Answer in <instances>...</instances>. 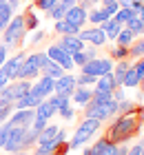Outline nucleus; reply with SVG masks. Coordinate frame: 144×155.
Returning a JSON list of instances; mask_svg holds the SVG:
<instances>
[{
	"label": "nucleus",
	"mask_w": 144,
	"mask_h": 155,
	"mask_svg": "<svg viewBox=\"0 0 144 155\" xmlns=\"http://www.w3.org/2000/svg\"><path fill=\"white\" fill-rule=\"evenodd\" d=\"M69 97L71 95H60V93H55V95H49V102H51V107L55 111H60V109H67L69 107Z\"/></svg>",
	"instance_id": "nucleus-32"
},
{
	"label": "nucleus",
	"mask_w": 144,
	"mask_h": 155,
	"mask_svg": "<svg viewBox=\"0 0 144 155\" xmlns=\"http://www.w3.org/2000/svg\"><path fill=\"white\" fill-rule=\"evenodd\" d=\"M75 0H53L51 9H49V16H51L53 20H62L64 13L69 11V7H73Z\"/></svg>",
	"instance_id": "nucleus-16"
},
{
	"label": "nucleus",
	"mask_w": 144,
	"mask_h": 155,
	"mask_svg": "<svg viewBox=\"0 0 144 155\" xmlns=\"http://www.w3.org/2000/svg\"><path fill=\"white\" fill-rule=\"evenodd\" d=\"M55 113H58V111L51 107V102H49V100H42L38 107H35V117H38V120H45V122H49Z\"/></svg>",
	"instance_id": "nucleus-19"
},
{
	"label": "nucleus",
	"mask_w": 144,
	"mask_h": 155,
	"mask_svg": "<svg viewBox=\"0 0 144 155\" xmlns=\"http://www.w3.org/2000/svg\"><path fill=\"white\" fill-rule=\"evenodd\" d=\"M133 11H135V16H140V18H144V2H140V5L135 7Z\"/></svg>",
	"instance_id": "nucleus-50"
},
{
	"label": "nucleus",
	"mask_w": 144,
	"mask_h": 155,
	"mask_svg": "<svg viewBox=\"0 0 144 155\" xmlns=\"http://www.w3.org/2000/svg\"><path fill=\"white\" fill-rule=\"evenodd\" d=\"M58 131H60V126L47 124V126H45V131H42V133H40V137H38V144H47V142H51V140L58 135Z\"/></svg>",
	"instance_id": "nucleus-30"
},
{
	"label": "nucleus",
	"mask_w": 144,
	"mask_h": 155,
	"mask_svg": "<svg viewBox=\"0 0 144 155\" xmlns=\"http://www.w3.org/2000/svg\"><path fill=\"white\" fill-rule=\"evenodd\" d=\"M9 129H11V126L9 124H0V149H2V146H5V140H7V133H9Z\"/></svg>",
	"instance_id": "nucleus-44"
},
{
	"label": "nucleus",
	"mask_w": 144,
	"mask_h": 155,
	"mask_svg": "<svg viewBox=\"0 0 144 155\" xmlns=\"http://www.w3.org/2000/svg\"><path fill=\"white\" fill-rule=\"evenodd\" d=\"M5 60H7V47H5V45H0V67L5 64Z\"/></svg>",
	"instance_id": "nucleus-48"
},
{
	"label": "nucleus",
	"mask_w": 144,
	"mask_h": 155,
	"mask_svg": "<svg viewBox=\"0 0 144 155\" xmlns=\"http://www.w3.org/2000/svg\"><path fill=\"white\" fill-rule=\"evenodd\" d=\"M129 53L135 55V58H138V55H144V38H142L140 42H135V45L129 47Z\"/></svg>",
	"instance_id": "nucleus-40"
},
{
	"label": "nucleus",
	"mask_w": 144,
	"mask_h": 155,
	"mask_svg": "<svg viewBox=\"0 0 144 155\" xmlns=\"http://www.w3.org/2000/svg\"><path fill=\"white\" fill-rule=\"evenodd\" d=\"M111 155H126V149H124L122 144H115V146H113V153H111Z\"/></svg>",
	"instance_id": "nucleus-47"
},
{
	"label": "nucleus",
	"mask_w": 144,
	"mask_h": 155,
	"mask_svg": "<svg viewBox=\"0 0 144 155\" xmlns=\"http://www.w3.org/2000/svg\"><path fill=\"white\" fill-rule=\"evenodd\" d=\"M140 87H142V91H144V82H140Z\"/></svg>",
	"instance_id": "nucleus-57"
},
{
	"label": "nucleus",
	"mask_w": 144,
	"mask_h": 155,
	"mask_svg": "<svg viewBox=\"0 0 144 155\" xmlns=\"http://www.w3.org/2000/svg\"><path fill=\"white\" fill-rule=\"evenodd\" d=\"M40 102H42L40 97H38V95H33L31 91H29V93H27L25 97H20V100H18L16 104H13V109H16V111H20V109H35Z\"/></svg>",
	"instance_id": "nucleus-22"
},
{
	"label": "nucleus",
	"mask_w": 144,
	"mask_h": 155,
	"mask_svg": "<svg viewBox=\"0 0 144 155\" xmlns=\"http://www.w3.org/2000/svg\"><path fill=\"white\" fill-rule=\"evenodd\" d=\"M100 126H102V122H100V120L84 117V122L78 126V131L73 133V140L69 142V149H80V146H84V144L100 131Z\"/></svg>",
	"instance_id": "nucleus-2"
},
{
	"label": "nucleus",
	"mask_w": 144,
	"mask_h": 155,
	"mask_svg": "<svg viewBox=\"0 0 144 155\" xmlns=\"http://www.w3.org/2000/svg\"><path fill=\"white\" fill-rule=\"evenodd\" d=\"M11 155H25V153H22V151H18V153H11Z\"/></svg>",
	"instance_id": "nucleus-55"
},
{
	"label": "nucleus",
	"mask_w": 144,
	"mask_h": 155,
	"mask_svg": "<svg viewBox=\"0 0 144 155\" xmlns=\"http://www.w3.org/2000/svg\"><path fill=\"white\" fill-rule=\"evenodd\" d=\"M109 18H111V13L106 11L104 7H102V9H93L91 13H86V20L93 22V25H102L104 20H109Z\"/></svg>",
	"instance_id": "nucleus-25"
},
{
	"label": "nucleus",
	"mask_w": 144,
	"mask_h": 155,
	"mask_svg": "<svg viewBox=\"0 0 144 155\" xmlns=\"http://www.w3.org/2000/svg\"><path fill=\"white\" fill-rule=\"evenodd\" d=\"M109 71H113V62L109 58H93V60H86L82 64V73H86V75L100 78V75H104Z\"/></svg>",
	"instance_id": "nucleus-5"
},
{
	"label": "nucleus",
	"mask_w": 144,
	"mask_h": 155,
	"mask_svg": "<svg viewBox=\"0 0 144 155\" xmlns=\"http://www.w3.org/2000/svg\"><path fill=\"white\" fill-rule=\"evenodd\" d=\"M40 71H42V73H45L47 78H53V80H58V78H62L64 73H67V71H64V69H62V67H58V64H55V62H53V60H47V64H45V67H42V69H40Z\"/></svg>",
	"instance_id": "nucleus-24"
},
{
	"label": "nucleus",
	"mask_w": 144,
	"mask_h": 155,
	"mask_svg": "<svg viewBox=\"0 0 144 155\" xmlns=\"http://www.w3.org/2000/svg\"><path fill=\"white\" fill-rule=\"evenodd\" d=\"M86 13H89V11H86L84 7H80V5H73V7H69V11L64 13V18H62V20H67L69 25L78 27V29H84Z\"/></svg>",
	"instance_id": "nucleus-11"
},
{
	"label": "nucleus",
	"mask_w": 144,
	"mask_h": 155,
	"mask_svg": "<svg viewBox=\"0 0 144 155\" xmlns=\"http://www.w3.org/2000/svg\"><path fill=\"white\" fill-rule=\"evenodd\" d=\"M38 137H40V131H35V129H31V126H29V129L25 131V135H22L20 151H22V149H29L31 144H35V142H38Z\"/></svg>",
	"instance_id": "nucleus-28"
},
{
	"label": "nucleus",
	"mask_w": 144,
	"mask_h": 155,
	"mask_svg": "<svg viewBox=\"0 0 144 155\" xmlns=\"http://www.w3.org/2000/svg\"><path fill=\"white\" fill-rule=\"evenodd\" d=\"M113 55L118 60H124L126 55H129V47H120V45H115V49H113Z\"/></svg>",
	"instance_id": "nucleus-42"
},
{
	"label": "nucleus",
	"mask_w": 144,
	"mask_h": 155,
	"mask_svg": "<svg viewBox=\"0 0 144 155\" xmlns=\"http://www.w3.org/2000/svg\"><path fill=\"white\" fill-rule=\"evenodd\" d=\"M102 2H104V7H106V5H118V0H102Z\"/></svg>",
	"instance_id": "nucleus-53"
},
{
	"label": "nucleus",
	"mask_w": 144,
	"mask_h": 155,
	"mask_svg": "<svg viewBox=\"0 0 144 155\" xmlns=\"http://www.w3.org/2000/svg\"><path fill=\"white\" fill-rule=\"evenodd\" d=\"M31 80H13V84H9V91H11V95H13V104H16L20 97H25L29 91H31Z\"/></svg>",
	"instance_id": "nucleus-15"
},
{
	"label": "nucleus",
	"mask_w": 144,
	"mask_h": 155,
	"mask_svg": "<svg viewBox=\"0 0 144 155\" xmlns=\"http://www.w3.org/2000/svg\"><path fill=\"white\" fill-rule=\"evenodd\" d=\"M42 36H45L42 31H35L33 36H31V45H35V42H40V40H42Z\"/></svg>",
	"instance_id": "nucleus-49"
},
{
	"label": "nucleus",
	"mask_w": 144,
	"mask_h": 155,
	"mask_svg": "<svg viewBox=\"0 0 144 155\" xmlns=\"http://www.w3.org/2000/svg\"><path fill=\"white\" fill-rule=\"evenodd\" d=\"M122 87H129V89L140 87V78H138V73L133 71V67H129V71H126V75H124V82H122Z\"/></svg>",
	"instance_id": "nucleus-33"
},
{
	"label": "nucleus",
	"mask_w": 144,
	"mask_h": 155,
	"mask_svg": "<svg viewBox=\"0 0 144 155\" xmlns=\"http://www.w3.org/2000/svg\"><path fill=\"white\" fill-rule=\"evenodd\" d=\"M27 126H11L9 133H7V140H5V146L2 149L7 153H18L20 151V144H22V135H25Z\"/></svg>",
	"instance_id": "nucleus-7"
},
{
	"label": "nucleus",
	"mask_w": 144,
	"mask_h": 155,
	"mask_svg": "<svg viewBox=\"0 0 144 155\" xmlns=\"http://www.w3.org/2000/svg\"><path fill=\"white\" fill-rule=\"evenodd\" d=\"M126 71H129V64L126 62H122L120 60V64L111 71V75H113V82H115V87H122V82H124V75H126Z\"/></svg>",
	"instance_id": "nucleus-27"
},
{
	"label": "nucleus",
	"mask_w": 144,
	"mask_h": 155,
	"mask_svg": "<svg viewBox=\"0 0 144 155\" xmlns=\"http://www.w3.org/2000/svg\"><path fill=\"white\" fill-rule=\"evenodd\" d=\"M95 80H98L95 75H86V73L75 75V84H78V87H89V84H95Z\"/></svg>",
	"instance_id": "nucleus-37"
},
{
	"label": "nucleus",
	"mask_w": 144,
	"mask_h": 155,
	"mask_svg": "<svg viewBox=\"0 0 144 155\" xmlns=\"http://www.w3.org/2000/svg\"><path fill=\"white\" fill-rule=\"evenodd\" d=\"M124 29H129L133 36H142V33H144V18L135 16V11H133V16L124 22Z\"/></svg>",
	"instance_id": "nucleus-21"
},
{
	"label": "nucleus",
	"mask_w": 144,
	"mask_h": 155,
	"mask_svg": "<svg viewBox=\"0 0 144 155\" xmlns=\"http://www.w3.org/2000/svg\"><path fill=\"white\" fill-rule=\"evenodd\" d=\"M29 62H31V64H35V67H38V69H42V67H45L47 64V53H31V55H29V58H27Z\"/></svg>",
	"instance_id": "nucleus-36"
},
{
	"label": "nucleus",
	"mask_w": 144,
	"mask_h": 155,
	"mask_svg": "<svg viewBox=\"0 0 144 155\" xmlns=\"http://www.w3.org/2000/svg\"><path fill=\"white\" fill-rule=\"evenodd\" d=\"M47 58H49V60H53L58 67H62L67 73H69L71 69L75 67V64H73V60H71V55H69L67 51H62V49L58 47V45H51V47H49V51H47Z\"/></svg>",
	"instance_id": "nucleus-6"
},
{
	"label": "nucleus",
	"mask_w": 144,
	"mask_h": 155,
	"mask_svg": "<svg viewBox=\"0 0 144 155\" xmlns=\"http://www.w3.org/2000/svg\"><path fill=\"white\" fill-rule=\"evenodd\" d=\"M51 5H53V0H35V7L42 11H49L51 9Z\"/></svg>",
	"instance_id": "nucleus-45"
},
{
	"label": "nucleus",
	"mask_w": 144,
	"mask_h": 155,
	"mask_svg": "<svg viewBox=\"0 0 144 155\" xmlns=\"http://www.w3.org/2000/svg\"><path fill=\"white\" fill-rule=\"evenodd\" d=\"M55 31L58 33H62V36H78V27H73V25H69L67 20H55Z\"/></svg>",
	"instance_id": "nucleus-29"
},
{
	"label": "nucleus",
	"mask_w": 144,
	"mask_h": 155,
	"mask_svg": "<svg viewBox=\"0 0 144 155\" xmlns=\"http://www.w3.org/2000/svg\"><path fill=\"white\" fill-rule=\"evenodd\" d=\"M111 146H113V144L109 142V140H106V137H102V140H98V142H95V146L91 149V155H102L104 151H109Z\"/></svg>",
	"instance_id": "nucleus-34"
},
{
	"label": "nucleus",
	"mask_w": 144,
	"mask_h": 155,
	"mask_svg": "<svg viewBox=\"0 0 144 155\" xmlns=\"http://www.w3.org/2000/svg\"><path fill=\"white\" fill-rule=\"evenodd\" d=\"M53 84H55V80L53 78H47V75H42L38 82L31 87V93L33 95H38L40 100H47V95H51L53 93Z\"/></svg>",
	"instance_id": "nucleus-12"
},
{
	"label": "nucleus",
	"mask_w": 144,
	"mask_h": 155,
	"mask_svg": "<svg viewBox=\"0 0 144 155\" xmlns=\"http://www.w3.org/2000/svg\"><path fill=\"white\" fill-rule=\"evenodd\" d=\"M78 38H80L82 42H89V45H93V47H102L106 42V36H104V31L100 29V27L80 29V31H78Z\"/></svg>",
	"instance_id": "nucleus-10"
},
{
	"label": "nucleus",
	"mask_w": 144,
	"mask_h": 155,
	"mask_svg": "<svg viewBox=\"0 0 144 155\" xmlns=\"http://www.w3.org/2000/svg\"><path fill=\"white\" fill-rule=\"evenodd\" d=\"M22 62H25V53H16L13 58L5 60V64L0 67V73H2V75L7 78V82L16 80V75H18V69L22 67Z\"/></svg>",
	"instance_id": "nucleus-9"
},
{
	"label": "nucleus",
	"mask_w": 144,
	"mask_h": 155,
	"mask_svg": "<svg viewBox=\"0 0 144 155\" xmlns=\"http://www.w3.org/2000/svg\"><path fill=\"white\" fill-rule=\"evenodd\" d=\"M0 2H7V0H0Z\"/></svg>",
	"instance_id": "nucleus-58"
},
{
	"label": "nucleus",
	"mask_w": 144,
	"mask_h": 155,
	"mask_svg": "<svg viewBox=\"0 0 144 155\" xmlns=\"http://www.w3.org/2000/svg\"><path fill=\"white\" fill-rule=\"evenodd\" d=\"M25 16H13V20L7 25V29L2 31V45L5 47H13V45H20L25 38Z\"/></svg>",
	"instance_id": "nucleus-3"
},
{
	"label": "nucleus",
	"mask_w": 144,
	"mask_h": 155,
	"mask_svg": "<svg viewBox=\"0 0 144 155\" xmlns=\"http://www.w3.org/2000/svg\"><path fill=\"white\" fill-rule=\"evenodd\" d=\"M131 2H133V0H118V5L124 7V9H131Z\"/></svg>",
	"instance_id": "nucleus-51"
},
{
	"label": "nucleus",
	"mask_w": 144,
	"mask_h": 155,
	"mask_svg": "<svg viewBox=\"0 0 144 155\" xmlns=\"http://www.w3.org/2000/svg\"><path fill=\"white\" fill-rule=\"evenodd\" d=\"M25 27H27L29 31H35V29H38V18H35V13L29 11L27 16H25Z\"/></svg>",
	"instance_id": "nucleus-38"
},
{
	"label": "nucleus",
	"mask_w": 144,
	"mask_h": 155,
	"mask_svg": "<svg viewBox=\"0 0 144 155\" xmlns=\"http://www.w3.org/2000/svg\"><path fill=\"white\" fill-rule=\"evenodd\" d=\"M58 47H60L62 51H67L69 55H73V53H78V51L84 49V42L78 36H62V40L58 42Z\"/></svg>",
	"instance_id": "nucleus-14"
},
{
	"label": "nucleus",
	"mask_w": 144,
	"mask_h": 155,
	"mask_svg": "<svg viewBox=\"0 0 144 155\" xmlns=\"http://www.w3.org/2000/svg\"><path fill=\"white\" fill-rule=\"evenodd\" d=\"M33 155H53V153H33Z\"/></svg>",
	"instance_id": "nucleus-54"
},
{
	"label": "nucleus",
	"mask_w": 144,
	"mask_h": 155,
	"mask_svg": "<svg viewBox=\"0 0 144 155\" xmlns=\"http://www.w3.org/2000/svg\"><path fill=\"white\" fill-rule=\"evenodd\" d=\"M138 120L131 117V115H122L120 120H115V122L111 124V129H109V142L111 144H122V142H126L129 137H133L135 135V131H138Z\"/></svg>",
	"instance_id": "nucleus-1"
},
{
	"label": "nucleus",
	"mask_w": 144,
	"mask_h": 155,
	"mask_svg": "<svg viewBox=\"0 0 144 155\" xmlns=\"http://www.w3.org/2000/svg\"><path fill=\"white\" fill-rule=\"evenodd\" d=\"M75 87H78V84H75V75L64 73L62 78H58V80H55V84H53V93H60V95H71Z\"/></svg>",
	"instance_id": "nucleus-13"
},
{
	"label": "nucleus",
	"mask_w": 144,
	"mask_h": 155,
	"mask_svg": "<svg viewBox=\"0 0 144 155\" xmlns=\"http://www.w3.org/2000/svg\"><path fill=\"white\" fill-rule=\"evenodd\" d=\"M113 113H118V102L115 100H109V102H89L84 107V117H91V120H106V117H111Z\"/></svg>",
	"instance_id": "nucleus-4"
},
{
	"label": "nucleus",
	"mask_w": 144,
	"mask_h": 155,
	"mask_svg": "<svg viewBox=\"0 0 144 155\" xmlns=\"http://www.w3.org/2000/svg\"><path fill=\"white\" fill-rule=\"evenodd\" d=\"M115 89H118V87H115V82H113L111 71L104 73V75H100L95 80V91H100V93H113Z\"/></svg>",
	"instance_id": "nucleus-18"
},
{
	"label": "nucleus",
	"mask_w": 144,
	"mask_h": 155,
	"mask_svg": "<svg viewBox=\"0 0 144 155\" xmlns=\"http://www.w3.org/2000/svg\"><path fill=\"white\" fill-rule=\"evenodd\" d=\"M71 60H73V64L82 67V64H84V62L89 60V58H86V53H84V49H82V51H78V53H73V55H71Z\"/></svg>",
	"instance_id": "nucleus-41"
},
{
	"label": "nucleus",
	"mask_w": 144,
	"mask_h": 155,
	"mask_svg": "<svg viewBox=\"0 0 144 155\" xmlns=\"http://www.w3.org/2000/svg\"><path fill=\"white\" fill-rule=\"evenodd\" d=\"M11 16H13V9L7 2H2L0 5V33H2L7 29V25L11 22Z\"/></svg>",
	"instance_id": "nucleus-26"
},
{
	"label": "nucleus",
	"mask_w": 144,
	"mask_h": 155,
	"mask_svg": "<svg viewBox=\"0 0 144 155\" xmlns=\"http://www.w3.org/2000/svg\"><path fill=\"white\" fill-rule=\"evenodd\" d=\"M7 5H9L11 9H16V7H18V0H7Z\"/></svg>",
	"instance_id": "nucleus-52"
},
{
	"label": "nucleus",
	"mask_w": 144,
	"mask_h": 155,
	"mask_svg": "<svg viewBox=\"0 0 144 155\" xmlns=\"http://www.w3.org/2000/svg\"><path fill=\"white\" fill-rule=\"evenodd\" d=\"M89 2H91V5H93V2H100V0H89Z\"/></svg>",
	"instance_id": "nucleus-56"
},
{
	"label": "nucleus",
	"mask_w": 144,
	"mask_h": 155,
	"mask_svg": "<svg viewBox=\"0 0 144 155\" xmlns=\"http://www.w3.org/2000/svg\"><path fill=\"white\" fill-rule=\"evenodd\" d=\"M58 115H60L62 120H67V122H69V120H73V115H75V111L71 109V107H67V109H60V111H58Z\"/></svg>",
	"instance_id": "nucleus-43"
},
{
	"label": "nucleus",
	"mask_w": 144,
	"mask_h": 155,
	"mask_svg": "<svg viewBox=\"0 0 144 155\" xmlns=\"http://www.w3.org/2000/svg\"><path fill=\"white\" fill-rule=\"evenodd\" d=\"M71 97H73V102H75V104H80V107H86V104L91 102V97H93V91H89L86 87H75V89H73V93H71Z\"/></svg>",
	"instance_id": "nucleus-20"
},
{
	"label": "nucleus",
	"mask_w": 144,
	"mask_h": 155,
	"mask_svg": "<svg viewBox=\"0 0 144 155\" xmlns=\"http://www.w3.org/2000/svg\"><path fill=\"white\" fill-rule=\"evenodd\" d=\"M100 29L104 31V36H106V38L115 40V36H118V33L122 31V25H120V22H115L113 18H109V20H104V22L100 25Z\"/></svg>",
	"instance_id": "nucleus-23"
},
{
	"label": "nucleus",
	"mask_w": 144,
	"mask_h": 155,
	"mask_svg": "<svg viewBox=\"0 0 144 155\" xmlns=\"http://www.w3.org/2000/svg\"><path fill=\"white\" fill-rule=\"evenodd\" d=\"M40 75V69L35 67V64H31L27 58H25V62H22V67L18 69V75H16V80H31V78H38Z\"/></svg>",
	"instance_id": "nucleus-17"
},
{
	"label": "nucleus",
	"mask_w": 144,
	"mask_h": 155,
	"mask_svg": "<svg viewBox=\"0 0 144 155\" xmlns=\"http://www.w3.org/2000/svg\"><path fill=\"white\" fill-rule=\"evenodd\" d=\"M133 109H135V104H133V102H129V100H120V102H118V113L129 115Z\"/></svg>",
	"instance_id": "nucleus-39"
},
{
	"label": "nucleus",
	"mask_w": 144,
	"mask_h": 155,
	"mask_svg": "<svg viewBox=\"0 0 144 155\" xmlns=\"http://www.w3.org/2000/svg\"><path fill=\"white\" fill-rule=\"evenodd\" d=\"M0 5H2V2H0Z\"/></svg>",
	"instance_id": "nucleus-59"
},
{
	"label": "nucleus",
	"mask_w": 144,
	"mask_h": 155,
	"mask_svg": "<svg viewBox=\"0 0 144 155\" xmlns=\"http://www.w3.org/2000/svg\"><path fill=\"white\" fill-rule=\"evenodd\" d=\"M131 16H133V9H124V7H120V9L115 11L113 20H115V22H120L122 27H124V22H126V20L131 18Z\"/></svg>",
	"instance_id": "nucleus-35"
},
{
	"label": "nucleus",
	"mask_w": 144,
	"mask_h": 155,
	"mask_svg": "<svg viewBox=\"0 0 144 155\" xmlns=\"http://www.w3.org/2000/svg\"><path fill=\"white\" fill-rule=\"evenodd\" d=\"M33 120H35V109H20L7 117V124L9 126H27L29 129L33 124Z\"/></svg>",
	"instance_id": "nucleus-8"
},
{
	"label": "nucleus",
	"mask_w": 144,
	"mask_h": 155,
	"mask_svg": "<svg viewBox=\"0 0 144 155\" xmlns=\"http://www.w3.org/2000/svg\"><path fill=\"white\" fill-rule=\"evenodd\" d=\"M133 40H135V36L129 29H124V27H122V31L118 33V36H115V42H118L120 47H131L133 45Z\"/></svg>",
	"instance_id": "nucleus-31"
},
{
	"label": "nucleus",
	"mask_w": 144,
	"mask_h": 155,
	"mask_svg": "<svg viewBox=\"0 0 144 155\" xmlns=\"http://www.w3.org/2000/svg\"><path fill=\"white\" fill-rule=\"evenodd\" d=\"M133 71L138 73V78H140V82H144V60H140L138 64L133 67Z\"/></svg>",
	"instance_id": "nucleus-46"
}]
</instances>
